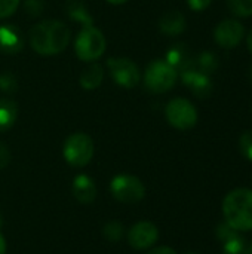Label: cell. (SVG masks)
I'll return each mask as SVG.
<instances>
[{
  "label": "cell",
  "instance_id": "cell-1",
  "mask_svg": "<svg viewBox=\"0 0 252 254\" xmlns=\"http://www.w3.org/2000/svg\"><path fill=\"white\" fill-rule=\"evenodd\" d=\"M70 37V28L58 19L42 21L28 33L31 48L40 55H56L62 52L68 46Z\"/></svg>",
  "mask_w": 252,
  "mask_h": 254
},
{
  "label": "cell",
  "instance_id": "cell-2",
  "mask_svg": "<svg viewBox=\"0 0 252 254\" xmlns=\"http://www.w3.org/2000/svg\"><path fill=\"white\" fill-rule=\"evenodd\" d=\"M223 214L226 223L233 229L244 232L252 229V190L239 188L229 192L223 201Z\"/></svg>",
  "mask_w": 252,
  "mask_h": 254
},
{
  "label": "cell",
  "instance_id": "cell-3",
  "mask_svg": "<svg viewBox=\"0 0 252 254\" xmlns=\"http://www.w3.org/2000/svg\"><path fill=\"white\" fill-rule=\"evenodd\" d=\"M177 79L178 73L165 60L151 61L144 73V85L153 94L168 92L174 88Z\"/></svg>",
  "mask_w": 252,
  "mask_h": 254
},
{
  "label": "cell",
  "instance_id": "cell-4",
  "mask_svg": "<svg viewBox=\"0 0 252 254\" xmlns=\"http://www.w3.org/2000/svg\"><path fill=\"white\" fill-rule=\"evenodd\" d=\"M94 150H95L94 141L88 134L74 132L65 140L62 147V155L68 165L80 168L91 162L94 156Z\"/></svg>",
  "mask_w": 252,
  "mask_h": 254
},
{
  "label": "cell",
  "instance_id": "cell-5",
  "mask_svg": "<svg viewBox=\"0 0 252 254\" xmlns=\"http://www.w3.org/2000/svg\"><path fill=\"white\" fill-rule=\"evenodd\" d=\"M105 37L101 30L94 25L83 27L74 42L76 55L82 61H94L98 60L105 51Z\"/></svg>",
  "mask_w": 252,
  "mask_h": 254
},
{
  "label": "cell",
  "instance_id": "cell-6",
  "mask_svg": "<svg viewBox=\"0 0 252 254\" xmlns=\"http://www.w3.org/2000/svg\"><path fill=\"white\" fill-rule=\"evenodd\" d=\"M110 192L113 198L123 204H135L140 202L146 195V188L143 182L129 174L116 176L110 183Z\"/></svg>",
  "mask_w": 252,
  "mask_h": 254
},
{
  "label": "cell",
  "instance_id": "cell-7",
  "mask_svg": "<svg viewBox=\"0 0 252 254\" xmlns=\"http://www.w3.org/2000/svg\"><path fill=\"white\" fill-rule=\"evenodd\" d=\"M165 113L168 122L180 131L192 129L198 124V110L186 98L171 100L166 106Z\"/></svg>",
  "mask_w": 252,
  "mask_h": 254
},
{
  "label": "cell",
  "instance_id": "cell-8",
  "mask_svg": "<svg viewBox=\"0 0 252 254\" xmlns=\"http://www.w3.org/2000/svg\"><path fill=\"white\" fill-rule=\"evenodd\" d=\"M113 80L122 88H134L141 80V73L137 64L126 57H111L107 61Z\"/></svg>",
  "mask_w": 252,
  "mask_h": 254
},
{
  "label": "cell",
  "instance_id": "cell-9",
  "mask_svg": "<svg viewBox=\"0 0 252 254\" xmlns=\"http://www.w3.org/2000/svg\"><path fill=\"white\" fill-rule=\"evenodd\" d=\"M244 36H245L244 24L238 19H233V18L221 21L214 31L215 42L221 48H226V49L236 48L242 42Z\"/></svg>",
  "mask_w": 252,
  "mask_h": 254
},
{
  "label": "cell",
  "instance_id": "cell-10",
  "mask_svg": "<svg viewBox=\"0 0 252 254\" xmlns=\"http://www.w3.org/2000/svg\"><path fill=\"white\" fill-rule=\"evenodd\" d=\"M159 238V231L154 223L143 220L135 223L128 232V241L131 247L137 250H144L151 247Z\"/></svg>",
  "mask_w": 252,
  "mask_h": 254
},
{
  "label": "cell",
  "instance_id": "cell-11",
  "mask_svg": "<svg viewBox=\"0 0 252 254\" xmlns=\"http://www.w3.org/2000/svg\"><path fill=\"white\" fill-rule=\"evenodd\" d=\"M180 76H181L183 83L198 98H206L212 94V80H211L209 74H205L193 67L186 71H181Z\"/></svg>",
  "mask_w": 252,
  "mask_h": 254
},
{
  "label": "cell",
  "instance_id": "cell-12",
  "mask_svg": "<svg viewBox=\"0 0 252 254\" xmlns=\"http://www.w3.org/2000/svg\"><path fill=\"white\" fill-rule=\"evenodd\" d=\"M165 61L177 71H186L189 68L195 67V58L192 57L189 48L184 43H175L172 45L165 55Z\"/></svg>",
  "mask_w": 252,
  "mask_h": 254
},
{
  "label": "cell",
  "instance_id": "cell-13",
  "mask_svg": "<svg viewBox=\"0 0 252 254\" xmlns=\"http://www.w3.org/2000/svg\"><path fill=\"white\" fill-rule=\"evenodd\" d=\"M24 48V36L21 30L12 24L0 25V51L4 54H16Z\"/></svg>",
  "mask_w": 252,
  "mask_h": 254
},
{
  "label": "cell",
  "instance_id": "cell-14",
  "mask_svg": "<svg viewBox=\"0 0 252 254\" xmlns=\"http://www.w3.org/2000/svg\"><path fill=\"white\" fill-rule=\"evenodd\" d=\"M73 195L80 204H91L97 196V188L91 177L80 174L73 182Z\"/></svg>",
  "mask_w": 252,
  "mask_h": 254
},
{
  "label": "cell",
  "instance_id": "cell-15",
  "mask_svg": "<svg viewBox=\"0 0 252 254\" xmlns=\"http://www.w3.org/2000/svg\"><path fill=\"white\" fill-rule=\"evenodd\" d=\"M159 27L160 31L168 36H178L186 30V18L178 10H169L162 15Z\"/></svg>",
  "mask_w": 252,
  "mask_h": 254
},
{
  "label": "cell",
  "instance_id": "cell-16",
  "mask_svg": "<svg viewBox=\"0 0 252 254\" xmlns=\"http://www.w3.org/2000/svg\"><path fill=\"white\" fill-rule=\"evenodd\" d=\"M65 12L71 19H74L76 22H80L82 27L94 25V18L91 12L88 10V6L83 0H67Z\"/></svg>",
  "mask_w": 252,
  "mask_h": 254
},
{
  "label": "cell",
  "instance_id": "cell-17",
  "mask_svg": "<svg viewBox=\"0 0 252 254\" xmlns=\"http://www.w3.org/2000/svg\"><path fill=\"white\" fill-rule=\"evenodd\" d=\"M18 107L16 103L9 98H0V132L10 129L16 121Z\"/></svg>",
  "mask_w": 252,
  "mask_h": 254
},
{
  "label": "cell",
  "instance_id": "cell-18",
  "mask_svg": "<svg viewBox=\"0 0 252 254\" xmlns=\"http://www.w3.org/2000/svg\"><path fill=\"white\" fill-rule=\"evenodd\" d=\"M104 70L100 64H91L86 70H83L80 76V85L85 89H95L102 83Z\"/></svg>",
  "mask_w": 252,
  "mask_h": 254
},
{
  "label": "cell",
  "instance_id": "cell-19",
  "mask_svg": "<svg viewBox=\"0 0 252 254\" xmlns=\"http://www.w3.org/2000/svg\"><path fill=\"white\" fill-rule=\"evenodd\" d=\"M218 65H220L218 57L209 51L201 52L198 55V58L195 60V68H198L199 71H202L205 74H212L218 68Z\"/></svg>",
  "mask_w": 252,
  "mask_h": 254
},
{
  "label": "cell",
  "instance_id": "cell-20",
  "mask_svg": "<svg viewBox=\"0 0 252 254\" xmlns=\"http://www.w3.org/2000/svg\"><path fill=\"white\" fill-rule=\"evenodd\" d=\"M223 254H250L247 241L241 235V232L223 241Z\"/></svg>",
  "mask_w": 252,
  "mask_h": 254
},
{
  "label": "cell",
  "instance_id": "cell-21",
  "mask_svg": "<svg viewBox=\"0 0 252 254\" xmlns=\"http://www.w3.org/2000/svg\"><path fill=\"white\" fill-rule=\"evenodd\" d=\"M229 10L238 18L252 16V0H226Z\"/></svg>",
  "mask_w": 252,
  "mask_h": 254
},
{
  "label": "cell",
  "instance_id": "cell-22",
  "mask_svg": "<svg viewBox=\"0 0 252 254\" xmlns=\"http://www.w3.org/2000/svg\"><path fill=\"white\" fill-rule=\"evenodd\" d=\"M16 89H18L16 77L9 71L1 73L0 74V91H3L4 94H13V92H16Z\"/></svg>",
  "mask_w": 252,
  "mask_h": 254
},
{
  "label": "cell",
  "instance_id": "cell-23",
  "mask_svg": "<svg viewBox=\"0 0 252 254\" xmlns=\"http://www.w3.org/2000/svg\"><path fill=\"white\" fill-rule=\"evenodd\" d=\"M104 235L110 241H119L123 235V226L119 222H110L104 226Z\"/></svg>",
  "mask_w": 252,
  "mask_h": 254
},
{
  "label": "cell",
  "instance_id": "cell-24",
  "mask_svg": "<svg viewBox=\"0 0 252 254\" xmlns=\"http://www.w3.org/2000/svg\"><path fill=\"white\" fill-rule=\"evenodd\" d=\"M239 147H241L242 155H244L248 161H251L252 162V129L245 131V132L241 135Z\"/></svg>",
  "mask_w": 252,
  "mask_h": 254
},
{
  "label": "cell",
  "instance_id": "cell-25",
  "mask_svg": "<svg viewBox=\"0 0 252 254\" xmlns=\"http://www.w3.org/2000/svg\"><path fill=\"white\" fill-rule=\"evenodd\" d=\"M21 0H0V19L9 18L18 9Z\"/></svg>",
  "mask_w": 252,
  "mask_h": 254
},
{
  "label": "cell",
  "instance_id": "cell-26",
  "mask_svg": "<svg viewBox=\"0 0 252 254\" xmlns=\"http://www.w3.org/2000/svg\"><path fill=\"white\" fill-rule=\"evenodd\" d=\"M24 9L28 12L31 16H37L43 12L45 9V0H25Z\"/></svg>",
  "mask_w": 252,
  "mask_h": 254
},
{
  "label": "cell",
  "instance_id": "cell-27",
  "mask_svg": "<svg viewBox=\"0 0 252 254\" xmlns=\"http://www.w3.org/2000/svg\"><path fill=\"white\" fill-rule=\"evenodd\" d=\"M212 3V0H187V4L192 10L195 12H202L205 10L209 4Z\"/></svg>",
  "mask_w": 252,
  "mask_h": 254
},
{
  "label": "cell",
  "instance_id": "cell-28",
  "mask_svg": "<svg viewBox=\"0 0 252 254\" xmlns=\"http://www.w3.org/2000/svg\"><path fill=\"white\" fill-rule=\"evenodd\" d=\"M10 162V152L4 143L0 141V170L4 168Z\"/></svg>",
  "mask_w": 252,
  "mask_h": 254
},
{
  "label": "cell",
  "instance_id": "cell-29",
  "mask_svg": "<svg viewBox=\"0 0 252 254\" xmlns=\"http://www.w3.org/2000/svg\"><path fill=\"white\" fill-rule=\"evenodd\" d=\"M147 254H177V252L171 247H166V246H162V247H156L153 250H150Z\"/></svg>",
  "mask_w": 252,
  "mask_h": 254
},
{
  "label": "cell",
  "instance_id": "cell-30",
  "mask_svg": "<svg viewBox=\"0 0 252 254\" xmlns=\"http://www.w3.org/2000/svg\"><path fill=\"white\" fill-rule=\"evenodd\" d=\"M6 253V241H4V237L0 234V254Z\"/></svg>",
  "mask_w": 252,
  "mask_h": 254
},
{
  "label": "cell",
  "instance_id": "cell-31",
  "mask_svg": "<svg viewBox=\"0 0 252 254\" xmlns=\"http://www.w3.org/2000/svg\"><path fill=\"white\" fill-rule=\"evenodd\" d=\"M247 45H248V49L251 51V54H252V28L250 30L248 36H247Z\"/></svg>",
  "mask_w": 252,
  "mask_h": 254
},
{
  "label": "cell",
  "instance_id": "cell-32",
  "mask_svg": "<svg viewBox=\"0 0 252 254\" xmlns=\"http://www.w3.org/2000/svg\"><path fill=\"white\" fill-rule=\"evenodd\" d=\"M107 1H110L113 4H122V3H126L128 0H107Z\"/></svg>",
  "mask_w": 252,
  "mask_h": 254
},
{
  "label": "cell",
  "instance_id": "cell-33",
  "mask_svg": "<svg viewBox=\"0 0 252 254\" xmlns=\"http://www.w3.org/2000/svg\"><path fill=\"white\" fill-rule=\"evenodd\" d=\"M250 254H252V244H251V249H250Z\"/></svg>",
  "mask_w": 252,
  "mask_h": 254
},
{
  "label": "cell",
  "instance_id": "cell-34",
  "mask_svg": "<svg viewBox=\"0 0 252 254\" xmlns=\"http://www.w3.org/2000/svg\"><path fill=\"white\" fill-rule=\"evenodd\" d=\"M0 226H1V214H0Z\"/></svg>",
  "mask_w": 252,
  "mask_h": 254
},
{
  "label": "cell",
  "instance_id": "cell-35",
  "mask_svg": "<svg viewBox=\"0 0 252 254\" xmlns=\"http://www.w3.org/2000/svg\"><path fill=\"white\" fill-rule=\"evenodd\" d=\"M251 79H252V68H251Z\"/></svg>",
  "mask_w": 252,
  "mask_h": 254
}]
</instances>
